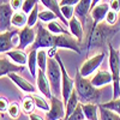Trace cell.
<instances>
[{"label":"cell","instance_id":"d4e9b609","mask_svg":"<svg viewBox=\"0 0 120 120\" xmlns=\"http://www.w3.org/2000/svg\"><path fill=\"white\" fill-rule=\"evenodd\" d=\"M26 22H28V16L22 11L15 12L11 19V24L16 29H23L24 26H26Z\"/></svg>","mask_w":120,"mask_h":120},{"label":"cell","instance_id":"83f0119b","mask_svg":"<svg viewBox=\"0 0 120 120\" xmlns=\"http://www.w3.org/2000/svg\"><path fill=\"white\" fill-rule=\"evenodd\" d=\"M21 107H22V111L25 113V114H31L34 113L35 111V103H34V100H33V96L31 95H26L24 96V98L22 100V103H21Z\"/></svg>","mask_w":120,"mask_h":120},{"label":"cell","instance_id":"ffe728a7","mask_svg":"<svg viewBox=\"0 0 120 120\" xmlns=\"http://www.w3.org/2000/svg\"><path fill=\"white\" fill-rule=\"evenodd\" d=\"M5 54H6V56L11 59L12 63H15L19 66H25L28 64V54L19 48H15L12 51H8Z\"/></svg>","mask_w":120,"mask_h":120},{"label":"cell","instance_id":"9c48e42d","mask_svg":"<svg viewBox=\"0 0 120 120\" xmlns=\"http://www.w3.org/2000/svg\"><path fill=\"white\" fill-rule=\"evenodd\" d=\"M49 103H51V108L46 114L47 120H63L65 118L64 101L56 96H52L49 98Z\"/></svg>","mask_w":120,"mask_h":120},{"label":"cell","instance_id":"44dd1931","mask_svg":"<svg viewBox=\"0 0 120 120\" xmlns=\"http://www.w3.org/2000/svg\"><path fill=\"white\" fill-rule=\"evenodd\" d=\"M93 7V0H81L75 6V16H77L79 19H85L88 13L91 11Z\"/></svg>","mask_w":120,"mask_h":120},{"label":"cell","instance_id":"836d02e7","mask_svg":"<svg viewBox=\"0 0 120 120\" xmlns=\"http://www.w3.org/2000/svg\"><path fill=\"white\" fill-rule=\"evenodd\" d=\"M38 13H40V11H38V5H37V6H35V8L33 10V11L28 15V22H26L28 26L34 28L35 25H37V23H38Z\"/></svg>","mask_w":120,"mask_h":120},{"label":"cell","instance_id":"6da1fadb","mask_svg":"<svg viewBox=\"0 0 120 120\" xmlns=\"http://www.w3.org/2000/svg\"><path fill=\"white\" fill-rule=\"evenodd\" d=\"M75 90L78 94L81 103H96L98 102L101 93L97 88H95L90 79L83 77L77 70L75 75Z\"/></svg>","mask_w":120,"mask_h":120},{"label":"cell","instance_id":"e575fe53","mask_svg":"<svg viewBox=\"0 0 120 120\" xmlns=\"http://www.w3.org/2000/svg\"><path fill=\"white\" fill-rule=\"evenodd\" d=\"M38 0H24L23 1V5H22V10L21 11L24 12L25 15H29L30 12L35 8V6L38 5Z\"/></svg>","mask_w":120,"mask_h":120},{"label":"cell","instance_id":"484cf974","mask_svg":"<svg viewBox=\"0 0 120 120\" xmlns=\"http://www.w3.org/2000/svg\"><path fill=\"white\" fill-rule=\"evenodd\" d=\"M36 55H37V51H29V53H28V64L26 65H28L30 75H31L34 78H36L37 70H38Z\"/></svg>","mask_w":120,"mask_h":120},{"label":"cell","instance_id":"b9f144b4","mask_svg":"<svg viewBox=\"0 0 120 120\" xmlns=\"http://www.w3.org/2000/svg\"><path fill=\"white\" fill-rule=\"evenodd\" d=\"M81 0H59L60 6H76Z\"/></svg>","mask_w":120,"mask_h":120},{"label":"cell","instance_id":"7402d4cb","mask_svg":"<svg viewBox=\"0 0 120 120\" xmlns=\"http://www.w3.org/2000/svg\"><path fill=\"white\" fill-rule=\"evenodd\" d=\"M81 103L79 102V97H78V94H77V91L76 90H73L72 91V94L70 95V97H68V100L66 101V106H65V120L71 115L73 112H75V109L78 107V105Z\"/></svg>","mask_w":120,"mask_h":120},{"label":"cell","instance_id":"60d3db41","mask_svg":"<svg viewBox=\"0 0 120 120\" xmlns=\"http://www.w3.org/2000/svg\"><path fill=\"white\" fill-rule=\"evenodd\" d=\"M109 8L120 13V0H109Z\"/></svg>","mask_w":120,"mask_h":120},{"label":"cell","instance_id":"74e56055","mask_svg":"<svg viewBox=\"0 0 120 120\" xmlns=\"http://www.w3.org/2000/svg\"><path fill=\"white\" fill-rule=\"evenodd\" d=\"M66 120H85V115L83 113V109H82V105L79 103L78 107L75 109V112L70 115Z\"/></svg>","mask_w":120,"mask_h":120},{"label":"cell","instance_id":"bcb514c9","mask_svg":"<svg viewBox=\"0 0 120 120\" xmlns=\"http://www.w3.org/2000/svg\"><path fill=\"white\" fill-rule=\"evenodd\" d=\"M119 52H120V48H119Z\"/></svg>","mask_w":120,"mask_h":120},{"label":"cell","instance_id":"277c9868","mask_svg":"<svg viewBox=\"0 0 120 120\" xmlns=\"http://www.w3.org/2000/svg\"><path fill=\"white\" fill-rule=\"evenodd\" d=\"M47 78L51 84L52 95L53 96H61V68L55 58H49L47 70H46Z\"/></svg>","mask_w":120,"mask_h":120},{"label":"cell","instance_id":"ee69618b","mask_svg":"<svg viewBox=\"0 0 120 120\" xmlns=\"http://www.w3.org/2000/svg\"><path fill=\"white\" fill-rule=\"evenodd\" d=\"M102 1V0H93V7L95 6V5H97V4H100V3H101ZM91 7V8H93Z\"/></svg>","mask_w":120,"mask_h":120},{"label":"cell","instance_id":"f6af8a7d","mask_svg":"<svg viewBox=\"0 0 120 120\" xmlns=\"http://www.w3.org/2000/svg\"><path fill=\"white\" fill-rule=\"evenodd\" d=\"M4 3H7V0H0V4H4Z\"/></svg>","mask_w":120,"mask_h":120},{"label":"cell","instance_id":"3957f363","mask_svg":"<svg viewBox=\"0 0 120 120\" xmlns=\"http://www.w3.org/2000/svg\"><path fill=\"white\" fill-rule=\"evenodd\" d=\"M108 64L109 72L113 78V98L120 96V52L109 43L108 45Z\"/></svg>","mask_w":120,"mask_h":120},{"label":"cell","instance_id":"4dcf8cb0","mask_svg":"<svg viewBox=\"0 0 120 120\" xmlns=\"http://www.w3.org/2000/svg\"><path fill=\"white\" fill-rule=\"evenodd\" d=\"M56 19H58L56 15L53 11H51V10L45 8L43 11H40V13H38V21L41 22V23H46L47 24L49 22L56 21Z\"/></svg>","mask_w":120,"mask_h":120},{"label":"cell","instance_id":"d590c367","mask_svg":"<svg viewBox=\"0 0 120 120\" xmlns=\"http://www.w3.org/2000/svg\"><path fill=\"white\" fill-rule=\"evenodd\" d=\"M118 19H119V13H118V12H115V11H113V10H109V11L107 12V15H106L105 22H106L108 25L113 26V25H115V24H116Z\"/></svg>","mask_w":120,"mask_h":120},{"label":"cell","instance_id":"f1b7e54d","mask_svg":"<svg viewBox=\"0 0 120 120\" xmlns=\"http://www.w3.org/2000/svg\"><path fill=\"white\" fill-rule=\"evenodd\" d=\"M36 59H37V66H38V68L46 72L47 64H48V59H49L48 53H47V49H38Z\"/></svg>","mask_w":120,"mask_h":120},{"label":"cell","instance_id":"2e32d148","mask_svg":"<svg viewBox=\"0 0 120 120\" xmlns=\"http://www.w3.org/2000/svg\"><path fill=\"white\" fill-rule=\"evenodd\" d=\"M109 10L111 8H109V4L108 3H100V4L95 5L91 8V11H90L91 19L94 22L93 25H97L101 22H103L105 18H106V15H107V12L109 11Z\"/></svg>","mask_w":120,"mask_h":120},{"label":"cell","instance_id":"1f68e13d","mask_svg":"<svg viewBox=\"0 0 120 120\" xmlns=\"http://www.w3.org/2000/svg\"><path fill=\"white\" fill-rule=\"evenodd\" d=\"M100 106L103 107V108H107L109 111H112V112L120 115V96L116 97V98H113V100H109V101L100 105Z\"/></svg>","mask_w":120,"mask_h":120},{"label":"cell","instance_id":"4fadbf2b","mask_svg":"<svg viewBox=\"0 0 120 120\" xmlns=\"http://www.w3.org/2000/svg\"><path fill=\"white\" fill-rule=\"evenodd\" d=\"M36 84H37V89L41 95H43L45 97H47L48 100L51 98L52 95V89H51V84L47 78V75L42 70H37V75H36Z\"/></svg>","mask_w":120,"mask_h":120},{"label":"cell","instance_id":"4316f807","mask_svg":"<svg viewBox=\"0 0 120 120\" xmlns=\"http://www.w3.org/2000/svg\"><path fill=\"white\" fill-rule=\"evenodd\" d=\"M46 28L49 33H52L53 35H61V34H70V31H67L66 28H64L61 24H60V21L56 19V21L49 22L46 24Z\"/></svg>","mask_w":120,"mask_h":120},{"label":"cell","instance_id":"603a6c76","mask_svg":"<svg viewBox=\"0 0 120 120\" xmlns=\"http://www.w3.org/2000/svg\"><path fill=\"white\" fill-rule=\"evenodd\" d=\"M86 120H100L98 105L96 103H81Z\"/></svg>","mask_w":120,"mask_h":120},{"label":"cell","instance_id":"7dc6e473","mask_svg":"<svg viewBox=\"0 0 120 120\" xmlns=\"http://www.w3.org/2000/svg\"><path fill=\"white\" fill-rule=\"evenodd\" d=\"M119 17H120V13H119Z\"/></svg>","mask_w":120,"mask_h":120},{"label":"cell","instance_id":"52a82bcc","mask_svg":"<svg viewBox=\"0 0 120 120\" xmlns=\"http://www.w3.org/2000/svg\"><path fill=\"white\" fill-rule=\"evenodd\" d=\"M105 56H106L105 52H100V53H97L95 55H91L90 58H88L81 65V67L78 68L79 73H81L83 77H85V78L90 77L94 72H96L98 70L100 65H101L102 61H103Z\"/></svg>","mask_w":120,"mask_h":120},{"label":"cell","instance_id":"5bb4252c","mask_svg":"<svg viewBox=\"0 0 120 120\" xmlns=\"http://www.w3.org/2000/svg\"><path fill=\"white\" fill-rule=\"evenodd\" d=\"M8 78L11 79V81L16 84V86H18L23 93H25V94H30V95H33V94L36 93V88H35V85H34L33 83H30L29 81H26L25 78H23L19 73H17V72L10 73V75H8Z\"/></svg>","mask_w":120,"mask_h":120},{"label":"cell","instance_id":"ac0fdd59","mask_svg":"<svg viewBox=\"0 0 120 120\" xmlns=\"http://www.w3.org/2000/svg\"><path fill=\"white\" fill-rule=\"evenodd\" d=\"M15 30H8L5 33H0V54H5L8 51L15 49L13 42H12V36H13Z\"/></svg>","mask_w":120,"mask_h":120},{"label":"cell","instance_id":"9a60e30c","mask_svg":"<svg viewBox=\"0 0 120 120\" xmlns=\"http://www.w3.org/2000/svg\"><path fill=\"white\" fill-rule=\"evenodd\" d=\"M91 84L100 89V88H103L108 84H112L113 83V78H112V75L109 71L107 70H97L95 72V75L93 76V78L90 79Z\"/></svg>","mask_w":120,"mask_h":120},{"label":"cell","instance_id":"cb8c5ba5","mask_svg":"<svg viewBox=\"0 0 120 120\" xmlns=\"http://www.w3.org/2000/svg\"><path fill=\"white\" fill-rule=\"evenodd\" d=\"M33 100H34V103H35V107L37 109H40V111L42 112H48L49 108H51V103H49V100L47 97H45L43 95L41 94H33Z\"/></svg>","mask_w":120,"mask_h":120},{"label":"cell","instance_id":"7c38bea8","mask_svg":"<svg viewBox=\"0 0 120 120\" xmlns=\"http://www.w3.org/2000/svg\"><path fill=\"white\" fill-rule=\"evenodd\" d=\"M25 66H19L15 63L11 61V59L8 56H6V54L1 55L0 54V78L4 77V76H8L10 73H13V72H22L24 70Z\"/></svg>","mask_w":120,"mask_h":120},{"label":"cell","instance_id":"ab89813d","mask_svg":"<svg viewBox=\"0 0 120 120\" xmlns=\"http://www.w3.org/2000/svg\"><path fill=\"white\" fill-rule=\"evenodd\" d=\"M10 106V102L4 96H0V113H4V112H7V108Z\"/></svg>","mask_w":120,"mask_h":120},{"label":"cell","instance_id":"5b68a950","mask_svg":"<svg viewBox=\"0 0 120 120\" xmlns=\"http://www.w3.org/2000/svg\"><path fill=\"white\" fill-rule=\"evenodd\" d=\"M51 47H54V35L49 33L47 28L42 25L41 22L37 23L36 29V38L33 46L30 47L29 51H38V49H48Z\"/></svg>","mask_w":120,"mask_h":120},{"label":"cell","instance_id":"f35d334b","mask_svg":"<svg viewBox=\"0 0 120 120\" xmlns=\"http://www.w3.org/2000/svg\"><path fill=\"white\" fill-rule=\"evenodd\" d=\"M23 1H24V0H8V4H10V6L12 7L13 11L17 12V11H21V10H22Z\"/></svg>","mask_w":120,"mask_h":120},{"label":"cell","instance_id":"f546056e","mask_svg":"<svg viewBox=\"0 0 120 120\" xmlns=\"http://www.w3.org/2000/svg\"><path fill=\"white\" fill-rule=\"evenodd\" d=\"M98 115L100 120H120V115L109 111L107 108H103L98 105Z\"/></svg>","mask_w":120,"mask_h":120},{"label":"cell","instance_id":"ba28073f","mask_svg":"<svg viewBox=\"0 0 120 120\" xmlns=\"http://www.w3.org/2000/svg\"><path fill=\"white\" fill-rule=\"evenodd\" d=\"M54 47L59 48H66L70 51H73L77 54H81V47L78 45V41L71 34H61V35H54Z\"/></svg>","mask_w":120,"mask_h":120},{"label":"cell","instance_id":"8d00e7d4","mask_svg":"<svg viewBox=\"0 0 120 120\" xmlns=\"http://www.w3.org/2000/svg\"><path fill=\"white\" fill-rule=\"evenodd\" d=\"M60 12L68 22L72 17H75V6H60Z\"/></svg>","mask_w":120,"mask_h":120},{"label":"cell","instance_id":"e0dca14e","mask_svg":"<svg viewBox=\"0 0 120 120\" xmlns=\"http://www.w3.org/2000/svg\"><path fill=\"white\" fill-rule=\"evenodd\" d=\"M68 31L71 34L78 42H81L83 40V35H84V29H83V24L81 22L77 16L72 17L71 19L68 21Z\"/></svg>","mask_w":120,"mask_h":120},{"label":"cell","instance_id":"7bdbcfd3","mask_svg":"<svg viewBox=\"0 0 120 120\" xmlns=\"http://www.w3.org/2000/svg\"><path fill=\"white\" fill-rule=\"evenodd\" d=\"M29 120H45L41 115H38V114H36V113H31L29 115Z\"/></svg>","mask_w":120,"mask_h":120},{"label":"cell","instance_id":"d6a6232c","mask_svg":"<svg viewBox=\"0 0 120 120\" xmlns=\"http://www.w3.org/2000/svg\"><path fill=\"white\" fill-rule=\"evenodd\" d=\"M21 111H22L21 105H18L17 102H11L8 108H7V114L11 119L16 120V119L19 118V115H21Z\"/></svg>","mask_w":120,"mask_h":120},{"label":"cell","instance_id":"8992f818","mask_svg":"<svg viewBox=\"0 0 120 120\" xmlns=\"http://www.w3.org/2000/svg\"><path fill=\"white\" fill-rule=\"evenodd\" d=\"M55 59L58 60L60 68H61V97H63L64 103H66L70 95H71L72 91L75 90V78L72 79L70 77V75H68L67 70H66V67H65V65H64L63 60H61L59 54L55 55Z\"/></svg>","mask_w":120,"mask_h":120},{"label":"cell","instance_id":"d6986e66","mask_svg":"<svg viewBox=\"0 0 120 120\" xmlns=\"http://www.w3.org/2000/svg\"><path fill=\"white\" fill-rule=\"evenodd\" d=\"M40 3H41L43 6H45V8H47V10H51V11H53L55 15H56V17H58V19L60 22H61L65 26H68V22L66 21V19L63 17V15H61V12H60V5H59V0H38Z\"/></svg>","mask_w":120,"mask_h":120},{"label":"cell","instance_id":"c3c4849f","mask_svg":"<svg viewBox=\"0 0 120 120\" xmlns=\"http://www.w3.org/2000/svg\"><path fill=\"white\" fill-rule=\"evenodd\" d=\"M0 120H1V118H0Z\"/></svg>","mask_w":120,"mask_h":120},{"label":"cell","instance_id":"7a4b0ae2","mask_svg":"<svg viewBox=\"0 0 120 120\" xmlns=\"http://www.w3.org/2000/svg\"><path fill=\"white\" fill-rule=\"evenodd\" d=\"M116 33V29H111V25H105L100 23L97 25L91 26V31H90V36L88 40V49L91 48H98L102 47L106 42L109 43V38L114 36Z\"/></svg>","mask_w":120,"mask_h":120},{"label":"cell","instance_id":"8fae6325","mask_svg":"<svg viewBox=\"0 0 120 120\" xmlns=\"http://www.w3.org/2000/svg\"><path fill=\"white\" fill-rule=\"evenodd\" d=\"M36 38V30H34V28L30 26H24L23 29L19 30V49H24L30 48L33 46V43L35 42Z\"/></svg>","mask_w":120,"mask_h":120},{"label":"cell","instance_id":"30bf717a","mask_svg":"<svg viewBox=\"0 0 120 120\" xmlns=\"http://www.w3.org/2000/svg\"><path fill=\"white\" fill-rule=\"evenodd\" d=\"M15 11L10 6L8 3L0 4V33H5L8 30H12L11 26V19Z\"/></svg>","mask_w":120,"mask_h":120}]
</instances>
